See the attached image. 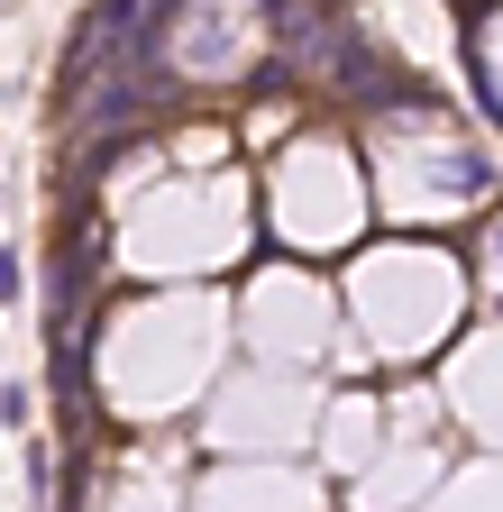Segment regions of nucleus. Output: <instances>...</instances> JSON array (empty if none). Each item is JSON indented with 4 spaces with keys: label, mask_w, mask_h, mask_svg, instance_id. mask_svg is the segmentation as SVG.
I'll return each instance as SVG.
<instances>
[{
    "label": "nucleus",
    "mask_w": 503,
    "mask_h": 512,
    "mask_svg": "<svg viewBox=\"0 0 503 512\" xmlns=\"http://www.w3.org/2000/svg\"><path fill=\"white\" fill-rule=\"evenodd\" d=\"M19 293V266H10V247H0V302H10Z\"/></svg>",
    "instance_id": "nucleus-1"
}]
</instances>
